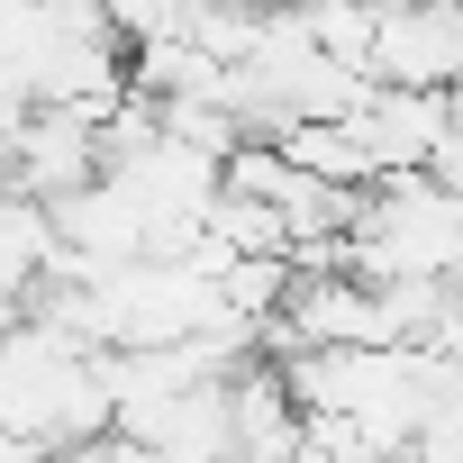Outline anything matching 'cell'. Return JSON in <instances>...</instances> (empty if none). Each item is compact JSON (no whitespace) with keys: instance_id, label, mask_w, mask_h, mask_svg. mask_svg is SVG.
<instances>
[{"instance_id":"6da1fadb","label":"cell","mask_w":463,"mask_h":463,"mask_svg":"<svg viewBox=\"0 0 463 463\" xmlns=\"http://www.w3.org/2000/svg\"><path fill=\"white\" fill-rule=\"evenodd\" d=\"M109 427H118V391H109V354L91 336H73L55 318H28L0 336V436L73 454Z\"/></svg>"}]
</instances>
